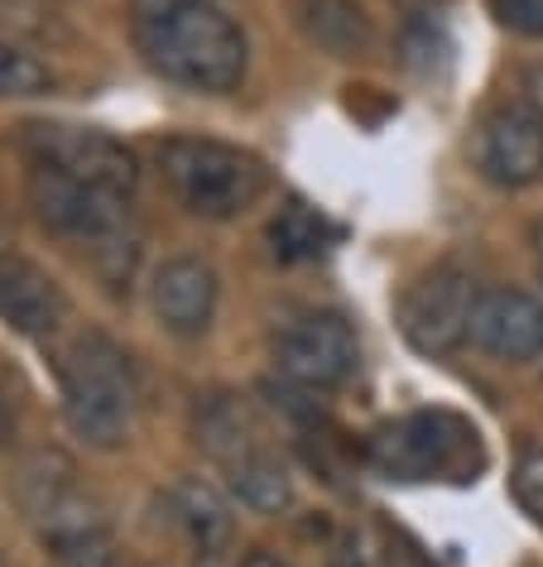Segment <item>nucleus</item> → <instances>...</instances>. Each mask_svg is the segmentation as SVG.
<instances>
[{"label": "nucleus", "mask_w": 543, "mask_h": 567, "mask_svg": "<svg viewBox=\"0 0 543 567\" xmlns=\"http://www.w3.org/2000/svg\"><path fill=\"white\" fill-rule=\"evenodd\" d=\"M240 567H294V563H284L279 553H269V548H255V553H246V563Z\"/></svg>", "instance_id": "4be33fe9"}, {"label": "nucleus", "mask_w": 543, "mask_h": 567, "mask_svg": "<svg viewBox=\"0 0 543 567\" xmlns=\"http://www.w3.org/2000/svg\"><path fill=\"white\" fill-rule=\"evenodd\" d=\"M135 49L160 78L193 92H232L246 78V34L207 0H135Z\"/></svg>", "instance_id": "f257e3e1"}, {"label": "nucleus", "mask_w": 543, "mask_h": 567, "mask_svg": "<svg viewBox=\"0 0 543 567\" xmlns=\"http://www.w3.org/2000/svg\"><path fill=\"white\" fill-rule=\"evenodd\" d=\"M174 515L183 524V534H188L203 553H217V548H226V538H232V515H226L222 495L212 486H203V481H178Z\"/></svg>", "instance_id": "4468645a"}, {"label": "nucleus", "mask_w": 543, "mask_h": 567, "mask_svg": "<svg viewBox=\"0 0 543 567\" xmlns=\"http://www.w3.org/2000/svg\"><path fill=\"white\" fill-rule=\"evenodd\" d=\"M399 567H433V563H423V558H409V553H399Z\"/></svg>", "instance_id": "5701e85b"}, {"label": "nucleus", "mask_w": 543, "mask_h": 567, "mask_svg": "<svg viewBox=\"0 0 543 567\" xmlns=\"http://www.w3.org/2000/svg\"><path fill=\"white\" fill-rule=\"evenodd\" d=\"M491 16L505 24L510 34L543 39V0H491Z\"/></svg>", "instance_id": "aec40b11"}, {"label": "nucleus", "mask_w": 543, "mask_h": 567, "mask_svg": "<svg viewBox=\"0 0 543 567\" xmlns=\"http://www.w3.org/2000/svg\"><path fill=\"white\" fill-rule=\"evenodd\" d=\"M0 318L24 337H44L63 322V293L24 255H0Z\"/></svg>", "instance_id": "9b49d317"}, {"label": "nucleus", "mask_w": 543, "mask_h": 567, "mask_svg": "<svg viewBox=\"0 0 543 567\" xmlns=\"http://www.w3.org/2000/svg\"><path fill=\"white\" fill-rule=\"evenodd\" d=\"M0 567H6V553H0Z\"/></svg>", "instance_id": "393cba45"}, {"label": "nucleus", "mask_w": 543, "mask_h": 567, "mask_svg": "<svg viewBox=\"0 0 543 567\" xmlns=\"http://www.w3.org/2000/svg\"><path fill=\"white\" fill-rule=\"evenodd\" d=\"M399 49H404V63L413 68V73H423V78L433 73V63L448 59V34H442V24L433 20V10H409Z\"/></svg>", "instance_id": "dca6fc26"}, {"label": "nucleus", "mask_w": 543, "mask_h": 567, "mask_svg": "<svg viewBox=\"0 0 543 567\" xmlns=\"http://www.w3.org/2000/svg\"><path fill=\"white\" fill-rule=\"evenodd\" d=\"M477 299H481V284H477L471 269L438 265L404 293V303H399V328H404L413 351H423V357H442V351L467 342Z\"/></svg>", "instance_id": "39448f33"}, {"label": "nucleus", "mask_w": 543, "mask_h": 567, "mask_svg": "<svg viewBox=\"0 0 543 567\" xmlns=\"http://www.w3.org/2000/svg\"><path fill=\"white\" fill-rule=\"evenodd\" d=\"M279 371L308 390H332L347 385L361 365V342H356L351 322L337 313H308L289 322L275 342Z\"/></svg>", "instance_id": "6e6552de"}, {"label": "nucleus", "mask_w": 543, "mask_h": 567, "mask_svg": "<svg viewBox=\"0 0 543 567\" xmlns=\"http://www.w3.org/2000/svg\"><path fill=\"white\" fill-rule=\"evenodd\" d=\"M370 466L385 481H477L481 437L457 414H409L370 437Z\"/></svg>", "instance_id": "7ed1b4c3"}, {"label": "nucleus", "mask_w": 543, "mask_h": 567, "mask_svg": "<svg viewBox=\"0 0 543 567\" xmlns=\"http://www.w3.org/2000/svg\"><path fill=\"white\" fill-rule=\"evenodd\" d=\"M59 375H63V414L82 443L92 447L125 443V433L135 423V380L121 347L96 332L78 337Z\"/></svg>", "instance_id": "f03ea898"}, {"label": "nucleus", "mask_w": 543, "mask_h": 567, "mask_svg": "<svg viewBox=\"0 0 543 567\" xmlns=\"http://www.w3.org/2000/svg\"><path fill=\"white\" fill-rule=\"evenodd\" d=\"M298 30L332 59H356L370 44V20L361 0H294Z\"/></svg>", "instance_id": "f8f14e48"}, {"label": "nucleus", "mask_w": 543, "mask_h": 567, "mask_svg": "<svg viewBox=\"0 0 543 567\" xmlns=\"http://www.w3.org/2000/svg\"><path fill=\"white\" fill-rule=\"evenodd\" d=\"M30 145V164L34 168H53V174L88 183V188L102 193H135V159L125 154V145H116L102 131H82V125H34L24 135Z\"/></svg>", "instance_id": "423d86ee"}, {"label": "nucleus", "mask_w": 543, "mask_h": 567, "mask_svg": "<svg viewBox=\"0 0 543 567\" xmlns=\"http://www.w3.org/2000/svg\"><path fill=\"white\" fill-rule=\"evenodd\" d=\"M160 164L178 203L212 221L240 217L265 193L260 159L236 145H222V140H168L160 150Z\"/></svg>", "instance_id": "20e7f679"}, {"label": "nucleus", "mask_w": 543, "mask_h": 567, "mask_svg": "<svg viewBox=\"0 0 543 567\" xmlns=\"http://www.w3.org/2000/svg\"><path fill=\"white\" fill-rule=\"evenodd\" d=\"M467 342L500 361L543 357V303L524 289H510V284H491L471 308Z\"/></svg>", "instance_id": "1a4fd4ad"}, {"label": "nucleus", "mask_w": 543, "mask_h": 567, "mask_svg": "<svg viewBox=\"0 0 543 567\" xmlns=\"http://www.w3.org/2000/svg\"><path fill=\"white\" fill-rule=\"evenodd\" d=\"M332 567H376V558H370L366 538L347 534V538H341V544H337V553H332Z\"/></svg>", "instance_id": "412c9836"}, {"label": "nucleus", "mask_w": 543, "mask_h": 567, "mask_svg": "<svg viewBox=\"0 0 543 567\" xmlns=\"http://www.w3.org/2000/svg\"><path fill=\"white\" fill-rule=\"evenodd\" d=\"M534 240H539V255H543V221H539V231H534Z\"/></svg>", "instance_id": "b1692460"}, {"label": "nucleus", "mask_w": 543, "mask_h": 567, "mask_svg": "<svg viewBox=\"0 0 543 567\" xmlns=\"http://www.w3.org/2000/svg\"><path fill=\"white\" fill-rule=\"evenodd\" d=\"M226 486H232L236 501L255 509V515H279V509L294 501L289 466L265 447H246V452H236V457H226Z\"/></svg>", "instance_id": "ddd939ff"}, {"label": "nucleus", "mask_w": 543, "mask_h": 567, "mask_svg": "<svg viewBox=\"0 0 543 567\" xmlns=\"http://www.w3.org/2000/svg\"><path fill=\"white\" fill-rule=\"evenodd\" d=\"M150 303L168 332L197 337L212 328V313H217V275H212V265L193 260V255L164 260L154 269Z\"/></svg>", "instance_id": "9d476101"}, {"label": "nucleus", "mask_w": 543, "mask_h": 567, "mask_svg": "<svg viewBox=\"0 0 543 567\" xmlns=\"http://www.w3.org/2000/svg\"><path fill=\"white\" fill-rule=\"evenodd\" d=\"M49 82H53V73L34 53L0 39V96H39V92H49Z\"/></svg>", "instance_id": "a211bd4d"}, {"label": "nucleus", "mask_w": 543, "mask_h": 567, "mask_svg": "<svg viewBox=\"0 0 543 567\" xmlns=\"http://www.w3.org/2000/svg\"><path fill=\"white\" fill-rule=\"evenodd\" d=\"M510 495L534 524H543V447H520V457L510 466Z\"/></svg>", "instance_id": "6ab92c4d"}, {"label": "nucleus", "mask_w": 543, "mask_h": 567, "mask_svg": "<svg viewBox=\"0 0 543 567\" xmlns=\"http://www.w3.org/2000/svg\"><path fill=\"white\" fill-rule=\"evenodd\" d=\"M49 548H53V563L59 567H116V553H111L102 524L49 534Z\"/></svg>", "instance_id": "f3484780"}, {"label": "nucleus", "mask_w": 543, "mask_h": 567, "mask_svg": "<svg viewBox=\"0 0 543 567\" xmlns=\"http://www.w3.org/2000/svg\"><path fill=\"white\" fill-rule=\"evenodd\" d=\"M471 164L495 188H534L543 178V111L510 102L481 116L471 135Z\"/></svg>", "instance_id": "0eeeda50"}, {"label": "nucleus", "mask_w": 543, "mask_h": 567, "mask_svg": "<svg viewBox=\"0 0 543 567\" xmlns=\"http://www.w3.org/2000/svg\"><path fill=\"white\" fill-rule=\"evenodd\" d=\"M327 236H332L327 221L304 203H289L275 217V226H269V240H275L279 260H308V255H318L327 246Z\"/></svg>", "instance_id": "2eb2a0df"}]
</instances>
